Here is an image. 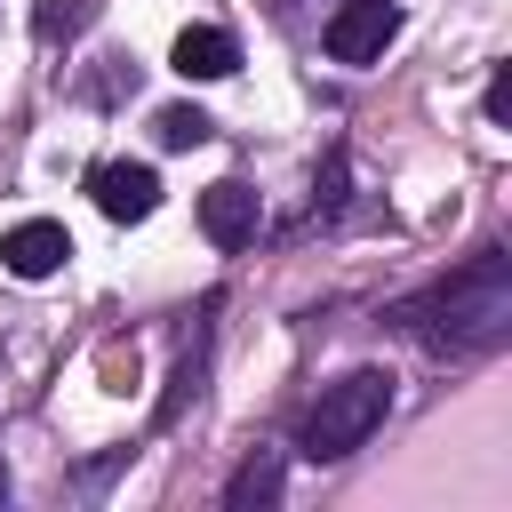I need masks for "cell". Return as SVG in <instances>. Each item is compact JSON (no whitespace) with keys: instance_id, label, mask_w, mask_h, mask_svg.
I'll list each match as a JSON object with an SVG mask.
<instances>
[{"instance_id":"cell-6","label":"cell","mask_w":512,"mask_h":512,"mask_svg":"<svg viewBox=\"0 0 512 512\" xmlns=\"http://www.w3.org/2000/svg\"><path fill=\"white\" fill-rule=\"evenodd\" d=\"M64 256H72V232H64V224H48V216H32V224L0 232V264H8L16 280H48V272H64Z\"/></svg>"},{"instance_id":"cell-1","label":"cell","mask_w":512,"mask_h":512,"mask_svg":"<svg viewBox=\"0 0 512 512\" xmlns=\"http://www.w3.org/2000/svg\"><path fill=\"white\" fill-rule=\"evenodd\" d=\"M424 344L432 352H496L504 328H512V264L496 248H480L464 272H448L424 304Z\"/></svg>"},{"instance_id":"cell-2","label":"cell","mask_w":512,"mask_h":512,"mask_svg":"<svg viewBox=\"0 0 512 512\" xmlns=\"http://www.w3.org/2000/svg\"><path fill=\"white\" fill-rule=\"evenodd\" d=\"M384 408H392V376H384V368H352V376H336V384L312 400V416H304V456H312V464L352 456V448L384 424Z\"/></svg>"},{"instance_id":"cell-12","label":"cell","mask_w":512,"mask_h":512,"mask_svg":"<svg viewBox=\"0 0 512 512\" xmlns=\"http://www.w3.org/2000/svg\"><path fill=\"white\" fill-rule=\"evenodd\" d=\"M104 376H112V392H128V384H136V352L112 344V352H104Z\"/></svg>"},{"instance_id":"cell-3","label":"cell","mask_w":512,"mask_h":512,"mask_svg":"<svg viewBox=\"0 0 512 512\" xmlns=\"http://www.w3.org/2000/svg\"><path fill=\"white\" fill-rule=\"evenodd\" d=\"M392 32H400V8H392V0H344V8L328 16V56H336V64H376Z\"/></svg>"},{"instance_id":"cell-11","label":"cell","mask_w":512,"mask_h":512,"mask_svg":"<svg viewBox=\"0 0 512 512\" xmlns=\"http://www.w3.org/2000/svg\"><path fill=\"white\" fill-rule=\"evenodd\" d=\"M488 120H512V64L488 72Z\"/></svg>"},{"instance_id":"cell-7","label":"cell","mask_w":512,"mask_h":512,"mask_svg":"<svg viewBox=\"0 0 512 512\" xmlns=\"http://www.w3.org/2000/svg\"><path fill=\"white\" fill-rule=\"evenodd\" d=\"M176 72L184 80H224V72H240V40L216 32V24H184L176 32Z\"/></svg>"},{"instance_id":"cell-8","label":"cell","mask_w":512,"mask_h":512,"mask_svg":"<svg viewBox=\"0 0 512 512\" xmlns=\"http://www.w3.org/2000/svg\"><path fill=\"white\" fill-rule=\"evenodd\" d=\"M272 496H280V456H248V464L232 472V488H224L232 512H256V504H272Z\"/></svg>"},{"instance_id":"cell-9","label":"cell","mask_w":512,"mask_h":512,"mask_svg":"<svg viewBox=\"0 0 512 512\" xmlns=\"http://www.w3.org/2000/svg\"><path fill=\"white\" fill-rule=\"evenodd\" d=\"M152 136H160L168 152H192V144H208V136H216V120H208L200 104H168V112L152 120Z\"/></svg>"},{"instance_id":"cell-10","label":"cell","mask_w":512,"mask_h":512,"mask_svg":"<svg viewBox=\"0 0 512 512\" xmlns=\"http://www.w3.org/2000/svg\"><path fill=\"white\" fill-rule=\"evenodd\" d=\"M80 24H88V0H72V8H64V0H48V8L32 16V32H40V40H56V32H80Z\"/></svg>"},{"instance_id":"cell-4","label":"cell","mask_w":512,"mask_h":512,"mask_svg":"<svg viewBox=\"0 0 512 512\" xmlns=\"http://www.w3.org/2000/svg\"><path fill=\"white\" fill-rule=\"evenodd\" d=\"M88 200H96L112 224H144V216L160 208V176H152L144 160H104V168H88Z\"/></svg>"},{"instance_id":"cell-5","label":"cell","mask_w":512,"mask_h":512,"mask_svg":"<svg viewBox=\"0 0 512 512\" xmlns=\"http://www.w3.org/2000/svg\"><path fill=\"white\" fill-rule=\"evenodd\" d=\"M256 224H264V200H256L240 176H224V184H208V192H200V232H208L216 248H248V240H256Z\"/></svg>"}]
</instances>
